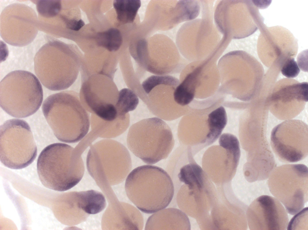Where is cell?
Instances as JSON below:
<instances>
[{"instance_id":"obj_23","label":"cell","mask_w":308,"mask_h":230,"mask_svg":"<svg viewBox=\"0 0 308 230\" xmlns=\"http://www.w3.org/2000/svg\"><path fill=\"white\" fill-rule=\"evenodd\" d=\"M186 186L187 187H189V188H191V187H193V186H191H191ZM200 186V187H205V186Z\"/></svg>"},{"instance_id":"obj_1","label":"cell","mask_w":308,"mask_h":230,"mask_svg":"<svg viewBox=\"0 0 308 230\" xmlns=\"http://www.w3.org/2000/svg\"><path fill=\"white\" fill-rule=\"evenodd\" d=\"M84 151L79 144L75 148L62 143L45 147L40 153L37 164L38 176L43 185L59 192L76 185L84 173L81 156Z\"/></svg>"},{"instance_id":"obj_5","label":"cell","mask_w":308,"mask_h":230,"mask_svg":"<svg viewBox=\"0 0 308 230\" xmlns=\"http://www.w3.org/2000/svg\"><path fill=\"white\" fill-rule=\"evenodd\" d=\"M127 141L131 152L149 164L167 158L174 144L170 127L156 117L145 119L133 124L128 131Z\"/></svg>"},{"instance_id":"obj_3","label":"cell","mask_w":308,"mask_h":230,"mask_svg":"<svg viewBox=\"0 0 308 230\" xmlns=\"http://www.w3.org/2000/svg\"><path fill=\"white\" fill-rule=\"evenodd\" d=\"M72 92L64 91L47 97L42 110L56 138L68 143H77L88 134L89 115Z\"/></svg>"},{"instance_id":"obj_6","label":"cell","mask_w":308,"mask_h":230,"mask_svg":"<svg viewBox=\"0 0 308 230\" xmlns=\"http://www.w3.org/2000/svg\"><path fill=\"white\" fill-rule=\"evenodd\" d=\"M89 173L99 184L107 185L109 178L117 183L124 180L131 169L129 153L123 145L116 140H101L90 146L87 158Z\"/></svg>"},{"instance_id":"obj_18","label":"cell","mask_w":308,"mask_h":230,"mask_svg":"<svg viewBox=\"0 0 308 230\" xmlns=\"http://www.w3.org/2000/svg\"><path fill=\"white\" fill-rule=\"evenodd\" d=\"M98 123L101 128L99 137L112 138L121 135L126 130L129 125V118L125 119L118 118L112 121L99 118Z\"/></svg>"},{"instance_id":"obj_13","label":"cell","mask_w":308,"mask_h":230,"mask_svg":"<svg viewBox=\"0 0 308 230\" xmlns=\"http://www.w3.org/2000/svg\"><path fill=\"white\" fill-rule=\"evenodd\" d=\"M189 219L181 210L175 208L162 209L153 214L146 222L145 230L189 229Z\"/></svg>"},{"instance_id":"obj_20","label":"cell","mask_w":308,"mask_h":230,"mask_svg":"<svg viewBox=\"0 0 308 230\" xmlns=\"http://www.w3.org/2000/svg\"><path fill=\"white\" fill-rule=\"evenodd\" d=\"M308 207L295 214L288 223L287 230L308 229Z\"/></svg>"},{"instance_id":"obj_2","label":"cell","mask_w":308,"mask_h":230,"mask_svg":"<svg viewBox=\"0 0 308 230\" xmlns=\"http://www.w3.org/2000/svg\"><path fill=\"white\" fill-rule=\"evenodd\" d=\"M125 187L129 200L146 213L166 207L174 193V184L168 173L161 168L150 165L133 170L126 178Z\"/></svg>"},{"instance_id":"obj_19","label":"cell","mask_w":308,"mask_h":230,"mask_svg":"<svg viewBox=\"0 0 308 230\" xmlns=\"http://www.w3.org/2000/svg\"><path fill=\"white\" fill-rule=\"evenodd\" d=\"M97 41L100 45L109 51H115L119 48L122 43V38L118 30L112 28L98 34Z\"/></svg>"},{"instance_id":"obj_17","label":"cell","mask_w":308,"mask_h":230,"mask_svg":"<svg viewBox=\"0 0 308 230\" xmlns=\"http://www.w3.org/2000/svg\"><path fill=\"white\" fill-rule=\"evenodd\" d=\"M141 5L140 0H115L113 6L118 20L124 23H133Z\"/></svg>"},{"instance_id":"obj_12","label":"cell","mask_w":308,"mask_h":230,"mask_svg":"<svg viewBox=\"0 0 308 230\" xmlns=\"http://www.w3.org/2000/svg\"><path fill=\"white\" fill-rule=\"evenodd\" d=\"M250 230L286 229L288 217L280 201L273 197L263 195L255 199L246 211Z\"/></svg>"},{"instance_id":"obj_21","label":"cell","mask_w":308,"mask_h":230,"mask_svg":"<svg viewBox=\"0 0 308 230\" xmlns=\"http://www.w3.org/2000/svg\"><path fill=\"white\" fill-rule=\"evenodd\" d=\"M281 71L284 76L288 78H293L298 75L300 69L294 59L290 58L284 63Z\"/></svg>"},{"instance_id":"obj_9","label":"cell","mask_w":308,"mask_h":230,"mask_svg":"<svg viewBox=\"0 0 308 230\" xmlns=\"http://www.w3.org/2000/svg\"><path fill=\"white\" fill-rule=\"evenodd\" d=\"M35 74L42 84L52 90H60L69 87L77 75L69 67L66 59L57 50L56 40L44 45L34 58Z\"/></svg>"},{"instance_id":"obj_14","label":"cell","mask_w":308,"mask_h":230,"mask_svg":"<svg viewBox=\"0 0 308 230\" xmlns=\"http://www.w3.org/2000/svg\"><path fill=\"white\" fill-rule=\"evenodd\" d=\"M207 122L208 132L206 136L205 146L211 144L221 135L227 122V116L224 107L220 106L208 115Z\"/></svg>"},{"instance_id":"obj_4","label":"cell","mask_w":308,"mask_h":230,"mask_svg":"<svg viewBox=\"0 0 308 230\" xmlns=\"http://www.w3.org/2000/svg\"><path fill=\"white\" fill-rule=\"evenodd\" d=\"M43 92L38 78L31 72L16 70L6 75L0 83V105L10 115L25 118L39 109Z\"/></svg>"},{"instance_id":"obj_8","label":"cell","mask_w":308,"mask_h":230,"mask_svg":"<svg viewBox=\"0 0 308 230\" xmlns=\"http://www.w3.org/2000/svg\"><path fill=\"white\" fill-rule=\"evenodd\" d=\"M308 175L306 166L288 164L277 167L269 176L268 185L270 192L291 215L302 209L308 201Z\"/></svg>"},{"instance_id":"obj_15","label":"cell","mask_w":308,"mask_h":230,"mask_svg":"<svg viewBox=\"0 0 308 230\" xmlns=\"http://www.w3.org/2000/svg\"><path fill=\"white\" fill-rule=\"evenodd\" d=\"M197 72L188 74L176 87L173 93L175 102L181 106L189 104L193 100L197 82Z\"/></svg>"},{"instance_id":"obj_11","label":"cell","mask_w":308,"mask_h":230,"mask_svg":"<svg viewBox=\"0 0 308 230\" xmlns=\"http://www.w3.org/2000/svg\"><path fill=\"white\" fill-rule=\"evenodd\" d=\"M179 83L177 79L167 75H152L143 82L142 91L144 92V96H146L147 100L159 97L147 105L149 108H149L152 113L160 118L167 121L178 117L179 115L176 106H179L174 101L173 93Z\"/></svg>"},{"instance_id":"obj_22","label":"cell","mask_w":308,"mask_h":230,"mask_svg":"<svg viewBox=\"0 0 308 230\" xmlns=\"http://www.w3.org/2000/svg\"><path fill=\"white\" fill-rule=\"evenodd\" d=\"M65 21L67 28L74 31L79 30L85 25L84 23L81 20H72Z\"/></svg>"},{"instance_id":"obj_16","label":"cell","mask_w":308,"mask_h":230,"mask_svg":"<svg viewBox=\"0 0 308 230\" xmlns=\"http://www.w3.org/2000/svg\"><path fill=\"white\" fill-rule=\"evenodd\" d=\"M139 100L137 94L132 90L124 88L119 91L115 105L119 117L125 119L129 117L128 112L136 108Z\"/></svg>"},{"instance_id":"obj_10","label":"cell","mask_w":308,"mask_h":230,"mask_svg":"<svg viewBox=\"0 0 308 230\" xmlns=\"http://www.w3.org/2000/svg\"><path fill=\"white\" fill-rule=\"evenodd\" d=\"M270 144L281 161L295 162L307 156L308 126L303 121H287L275 127L271 134Z\"/></svg>"},{"instance_id":"obj_7","label":"cell","mask_w":308,"mask_h":230,"mask_svg":"<svg viewBox=\"0 0 308 230\" xmlns=\"http://www.w3.org/2000/svg\"><path fill=\"white\" fill-rule=\"evenodd\" d=\"M33 136L25 121L13 118L0 127V159L5 166L20 169L30 164L37 155Z\"/></svg>"}]
</instances>
